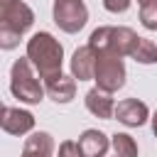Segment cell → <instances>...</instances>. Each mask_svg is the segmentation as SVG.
Returning a JSON list of instances; mask_svg holds the SVG:
<instances>
[{"label":"cell","instance_id":"6da1fadb","mask_svg":"<svg viewBox=\"0 0 157 157\" xmlns=\"http://www.w3.org/2000/svg\"><path fill=\"white\" fill-rule=\"evenodd\" d=\"M27 59L32 61V66L37 69L39 78H54L61 74V64H64V47L59 44V39H54V34L49 32H37L27 39Z\"/></svg>","mask_w":157,"mask_h":157},{"label":"cell","instance_id":"7a4b0ae2","mask_svg":"<svg viewBox=\"0 0 157 157\" xmlns=\"http://www.w3.org/2000/svg\"><path fill=\"white\" fill-rule=\"evenodd\" d=\"M34 25V12L22 0H0V47L15 49L22 34Z\"/></svg>","mask_w":157,"mask_h":157},{"label":"cell","instance_id":"3957f363","mask_svg":"<svg viewBox=\"0 0 157 157\" xmlns=\"http://www.w3.org/2000/svg\"><path fill=\"white\" fill-rule=\"evenodd\" d=\"M34 71L37 69L32 66V61L27 56L17 59L10 69V91H12V96L22 103H29V105L42 103V98L47 93V86H42V81L37 78Z\"/></svg>","mask_w":157,"mask_h":157},{"label":"cell","instance_id":"277c9868","mask_svg":"<svg viewBox=\"0 0 157 157\" xmlns=\"http://www.w3.org/2000/svg\"><path fill=\"white\" fill-rule=\"evenodd\" d=\"M93 81L98 88L108 91V93H115L125 86V64H123V56L113 49H105V52H98V59H96V71H93Z\"/></svg>","mask_w":157,"mask_h":157},{"label":"cell","instance_id":"5b68a950","mask_svg":"<svg viewBox=\"0 0 157 157\" xmlns=\"http://www.w3.org/2000/svg\"><path fill=\"white\" fill-rule=\"evenodd\" d=\"M54 22L59 29L76 34L78 29H83L86 20H88V7L83 5V0H54Z\"/></svg>","mask_w":157,"mask_h":157},{"label":"cell","instance_id":"8992f818","mask_svg":"<svg viewBox=\"0 0 157 157\" xmlns=\"http://www.w3.org/2000/svg\"><path fill=\"white\" fill-rule=\"evenodd\" d=\"M150 118V108L137 98H123L115 103V120L128 128H140Z\"/></svg>","mask_w":157,"mask_h":157},{"label":"cell","instance_id":"52a82bcc","mask_svg":"<svg viewBox=\"0 0 157 157\" xmlns=\"http://www.w3.org/2000/svg\"><path fill=\"white\" fill-rule=\"evenodd\" d=\"M2 130L7 135H27L34 130V115L29 110H22V108H12V105H5L2 108Z\"/></svg>","mask_w":157,"mask_h":157},{"label":"cell","instance_id":"ba28073f","mask_svg":"<svg viewBox=\"0 0 157 157\" xmlns=\"http://www.w3.org/2000/svg\"><path fill=\"white\" fill-rule=\"evenodd\" d=\"M83 103H86V110H88L91 115H96V118H103V120L115 118V101H113V93H108V91H103V88H98V86L91 88V91H86Z\"/></svg>","mask_w":157,"mask_h":157},{"label":"cell","instance_id":"9c48e42d","mask_svg":"<svg viewBox=\"0 0 157 157\" xmlns=\"http://www.w3.org/2000/svg\"><path fill=\"white\" fill-rule=\"evenodd\" d=\"M96 59H98V52L91 47V44H83L74 52L71 56V76L78 78V81H88L93 78V71H96Z\"/></svg>","mask_w":157,"mask_h":157},{"label":"cell","instance_id":"30bf717a","mask_svg":"<svg viewBox=\"0 0 157 157\" xmlns=\"http://www.w3.org/2000/svg\"><path fill=\"white\" fill-rule=\"evenodd\" d=\"M78 150H81V155L83 157H105V152H108V137H105V132H101V130H93V128H88V130H83L81 135H78Z\"/></svg>","mask_w":157,"mask_h":157},{"label":"cell","instance_id":"8fae6325","mask_svg":"<svg viewBox=\"0 0 157 157\" xmlns=\"http://www.w3.org/2000/svg\"><path fill=\"white\" fill-rule=\"evenodd\" d=\"M44 86H47L49 98L56 101V103H71L74 96H76V78H74V76L59 74V76H54V78H47Z\"/></svg>","mask_w":157,"mask_h":157},{"label":"cell","instance_id":"7c38bea8","mask_svg":"<svg viewBox=\"0 0 157 157\" xmlns=\"http://www.w3.org/2000/svg\"><path fill=\"white\" fill-rule=\"evenodd\" d=\"M52 152H54L52 135L44 132V130H37L25 140V147H22L20 157H52Z\"/></svg>","mask_w":157,"mask_h":157},{"label":"cell","instance_id":"4fadbf2b","mask_svg":"<svg viewBox=\"0 0 157 157\" xmlns=\"http://www.w3.org/2000/svg\"><path fill=\"white\" fill-rule=\"evenodd\" d=\"M137 34L130 29V27H113L110 29V49L118 52L120 56H130L135 44H137Z\"/></svg>","mask_w":157,"mask_h":157},{"label":"cell","instance_id":"5bb4252c","mask_svg":"<svg viewBox=\"0 0 157 157\" xmlns=\"http://www.w3.org/2000/svg\"><path fill=\"white\" fill-rule=\"evenodd\" d=\"M130 56L137 64H157V44L150 42V39H145V37H140Z\"/></svg>","mask_w":157,"mask_h":157},{"label":"cell","instance_id":"9a60e30c","mask_svg":"<svg viewBox=\"0 0 157 157\" xmlns=\"http://www.w3.org/2000/svg\"><path fill=\"white\" fill-rule=\"evenodd\" d=\"M110 145H113L118 157H137V142L128 132H115L110 137Z\"/></svg>","mask_w":157,"mask_h":157},{"label":"cell","instance_id":"2e32d148","mask_svg":"<svg viewBox=\"0 0 157 157\" xmlns=\"http://www.w3.org/2000/svg\"><path fill=\"white\" fill-rule=\"evenodd\" d=\"M140 7V22L145 29L155 32L157 29V0H137Z\"/></svg>","mask_w":157,"mask_h":157},{"label":"cell","instance_id":"e0dca14e","mask_svg":"<svg viewBox=\"0 0 157 157\" xmlns=\"http://www.w3.org/2000/svg\"><path fill=\"white\" fill-rule=\"evenodd\" d=\"M56 157H83V155H81V150H78V142H74V140H64V142L59 145Z\"/></svg>","mask_w":157,"mask_h":157},{"label":"cell","instance_id":"ac0fdd59","mask_svg":"<svg viewBox=\"0 0 157 157\" xmlns=\"http://www.w3.org/2000/svg\"><path fill=\"white\" fill-rule=\"evenodd\" d=\"M130 2L132 0H103V7L108 12H113V15H120V12H125L130 7Z\"/></svg>","mask_w":157,"mask_h":157},{"label":"cell","instance_id":"d6986e66","mask_svg":"<svg viewBox=\"0 0 157 157\" xmlns=\"http://www.w3.org/2000/svg\"><path fill=\"white\" fill-rule=\"evenodd\" d=\"M152 132H155V137H157V110H155V115H152Z\"/></svg>","mask_w":157,"mask_h":157},{"label":"cell","instance_id":"ffe728a7","mask_svg":"<svg viewBox=\"0 0 157 157\" xmlns=\"http://www.w3.org/2000/svg\"><path fill=\"white\" fill-rule=\"evenodd\" d=\"M115 157H118V155H115Z\"/></svg>","mask_w":157,"mask_h":157}]
</instances>
